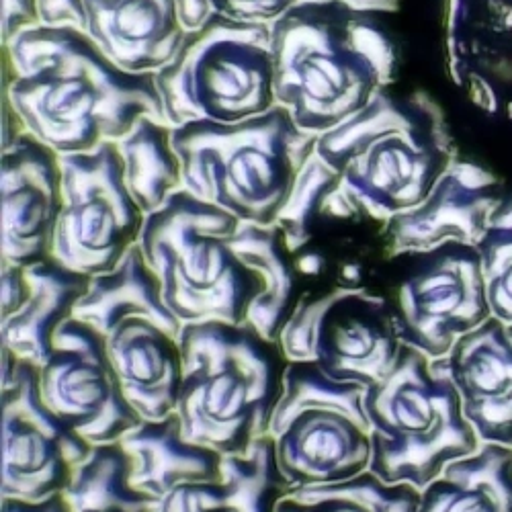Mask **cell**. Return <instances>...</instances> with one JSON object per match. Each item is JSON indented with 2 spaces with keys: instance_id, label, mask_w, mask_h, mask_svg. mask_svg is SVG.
<instances>
[{
  "instance_id": "cell-1",
  "label": "cell",
  "mask_w": 512,
  "mask_h": 512,
  "mask_svg": "<svg viewBox=\"0 0 512 512\" xmlns=\"http://www.w3.org/2000/svg\"><path fill=\"white\" fill-rule=\"evenodd\" d=\"M3 56V95L25 132L60 154L119 142L144 115L166 121L156 74L121 70L80 27L25 29Z\"/></svg>"
},
{
  "instance_id": "cell-2",
  "label": "cell",
  "mask_w": 512,
  "mask_h": 512,
  "mask_svg": "<svg viewBox=\"0 0 512 512\" xmlns=\"http://www.w3.org/2000/svg\"><path fill=\"white\" fill-rule=\"evenodd\" d=\"M316 152L338 173L322 213L379 222L420 205L457 160L441 107L424 93L388 89L318 136Z\"/></svg>"
},
{
  "instance_id": "cell-3",
  "label": "cell",
  "mask_w": 512,
  "mask_h": 512,
  "mask_svg": "<svg viewBox=\"0 0 512 512\" xmlns=\"http://www.w3.org/2000/svg\"><path fill=\"white\" fill-rule=\"evenodd\" d=\"M275 97L302 130L322 136L388 89L394 41L373 13L300 3L271 23Z\"/></svg>"
},
{
  "instance_id": "cell-4",
  "label": "cell",
  "mask_w": 512,
  "mask_h": 512,
  "mask_svg": "<svg viewBox=\"0 0 512 512\" xmlns=\"http://www.w3.org/2000/svg\"><path fill=\"white\" fill-rule=\"evenodd\" d=\"M179 345L185 375L177 414L185 439L222 455H244L269 433L287 357L248 322H185Z\"/></svg>"
},
{
  "instance_id": "cell-5",
  "label": "cell",
  "mask_w": 512,
  "mask_h": 512,
  "mask_svg": "<svg viewBox=\"0 0 512 512\" xmlns=\"http://www.w3.org/2000/svg\"><path fill=\"white\" fill-rule=\"evenodd\" d=\"M316 144L281 105L238 123L175 127L185 191L256 226L277 224Z\"/></svg>"
},
{
  "instance_id": "cell-6",
  "label": "cell",
  "mask_w": 512,
  "mask_h": 512,
  "mask_svg": "<svg viewBox=\"0 0 512 512\" xmlns=\"http://www.w3.org/2000/svg\"><path fill=\"white\" fill-rule=\"evenodd\" d=\"M240 220L181 189L146 216L140 246L162 283L164 304L183 324L246 322L263 279L234 248Z\"/></svg>"
},
{
  "instance_id": "cell-7",
  "label": "cell",
  "mask_w": 512,
  "mask_h": 512,
  "mask_svg": "<svg viewBox=\"0 0 512 512\" xmlns=\"http://www.w3.org/2000/svg\"><path fill=\"white\" fill-rule=\"evenodd\" d=\"M371 437L369 472L386 484L408 482L424 490L482 441L463 414L459 392L433 373L424 353L402 347L396 367L365 392Z\"/></svg>"
},
{
  "instance_id": "cell-8",
  "label": "cell",
  "mask_w": 512,
  "mask_h": 512,
  "mask_svg": "<svg viewBox=\"0 0 512 512\" xmlns=\"http://www.w3.org/2000/svg\"><path fill=\"white\" fill-rule=\"evenodd\" d=\"M166 121L238 123L277 105L269 23L211 13L156 74Z\"/></svg>"
},
{
  "instance_id": "cell-9",
  "label": "cell",
  "mask_w": 512,
  "mask_h": 512,
  "mask_svg": "<svg viewBox=\"0 0 512 512\" xmlns=\"http://www.w3.org/2000/svg\"><path fill=\"white\" fill-rule=\"evenodd\" d=\"M62 213L52 259L84 273L113 271L140 242L146 213L125 181L117 142L95 150L62 154Z\"/></svg>"
},
{
  "instance_id": "cell-10",
  "label": "cell",
  "mask_w": 512,
  "mask_h": 512,
  "mask_svg": "<svg viewBox=\"0 0 512 512\" xmlns=\"http://www.w3.org/2000/svg\"><path fill=\"white\" fill-rule=\"evenodd\" d=\"M404 254L410 263L390 302L396 332L404 347L435 361L492 318L482 256L474 244L455 240Z\"/></svg>"
},
{
  "instance_id": "cell-11",
  "label": "cell",
  "mask_w": 512,
  "mask_h": 512,
  "mask_svg": "<svg viewBox=\"0 0 512 512\" xmlns=\"http://www.w3.org/2000/svg\"><path fill=\"white\" fill-rule=\"evenodd\" d=\"M39 394L91 445L119 443L144 422L123 396L105 336L74 316L52 338V357L39 369Z\"/></svg>"
},
{
  "instance_id": "cell-12",
  "label": "cell",
  "mask_w": 512,
  "mask_h": 512,
  "mask_svg": "<svg viewBox=\"0 0 512 512\" xmlns=\"http://www.w3.org/2000/svg\"><path fill=\"white\" fill-rule=\"evenodd\" d=\"M3 498L44 500L62 492L74 465L93 445L66 426L39 394V369L19 361L13 379L0 386Z\"/></svg>"
},
{
  "instance_id": "cell-13",
  "label": "cell",
  "mask_w": 512,
  "mask_h": 512,
  "mask_svg": "<svg viewBox=\"0 0 512 512\" xmlns=\"http://www.w3.org/2000/svg\"><path fill=\"white\" fill-rule=\"evenodd\" d=\"M62 154L25 132L0 150V250L31 267L52 259L62 213Z\"/></svg>"
},
{
  "instance_id": "cell-14",
  "label": "cell",
  "mask_w": 512,
  "mask_h": 512,
  "mask_svg": "<svg viewBox=\"0 0 512 512\" xmlns=\"http://www.w3.org/2000/svg\"><path fill=\"white\" fill-rule=\"evenodd\" d=\"M445 48L467 99L512 121V0H447Z\"/></svg>"
},
{
  "instance_id": "cell-15",
  "label": "cell",
  "mask_w": 512,
  "mask_h": 512,
  "mask_svg": "<svg viewBox=\"0 0 512 512\" xmlns=\"http://www.w3.org/2000/svg\"><path fill=\"white\" fill-rule=\"evenodd\" d=\"M402 347L386 297L361 285L328 291L314 351V361L328 377L369 388L396 367Z\"/></svg>"
},
{
  "instance_id": "cell-16",
  "label": "cell",
  "mask_w": 512,
  "mask_h": 512,
  "mask_svg": "<svg viewBox=\"0 0 512 512\" xmlns=\"http://www.w3.org/2000/svg\"><path fill=\"white\" fill-rule=\"evenodd\" d=\"M502 203V185L490 170L455 160L429 197L386 222L388 254L429 250L449 240L476 246Z\"/></svg>"
},
{
  "instance_id": "cell-17",
  "label": "cell",
  "mask_w": 512,
  "mask_h": 512,
  "mask_svg": "<svg viewBox=\"0 0 512 512\" xmlns=\"http://www.w3.org/2000/svg\"><path fill=\"white\" fill-rule=\"evenodd\" d=\"M431 369L453 383L482 443L512 447V324L488 318Z\"/></svg>"
},
{
  "instance_id": "cell-18",
  "label": "cell",
  "mask_w": 512,
  "mask_h": 512,
  "mask_svg": "<svg viewBox=\"0 0 512 512\" xmlns=\"http://www.w3.org/2000/svg\"><path fill=\"white\" fill-rule=\"evenodd\" d=\"M275 445L281 472L293 488L343 484L369 472V424L347 412L302 410L275 437Z\"/></svg>"
},
{
  "instance_id": "cell-19",
  "label": "cell",
  "mask_w": 512,
  "mask_h": 512,
  "mask_svg": "<svg viewBox=\"0 0 512 512\" xmlns=\"http://www.w3.org/2000/svg\"><path fill=\"white\" fill-rule=\"evenodd\" d=\"M84 31L125 72L158 74L189 29L177 0H82Z\"/></svg>"
},
{
  "instance_id": "cell-20",
  "label": "cell",
  "mask_w": 512,
  "mask_h": 512,
  "mask_svg": "<svg viewBox=\"0 0 512 512\" xmlns=\"http://www.w3.org/2000/svg\"><path fill=\"white\" fill-rule=\"evenodd\" d=\"M105 343L125 400L144 420L177 412L185 375L179 338L134 316L123 320Z\"/></svg>"
},
{
  "instance_id": "cell-21",
  "label": "cell",
  "mask_w": 512,
  "mask_h": 512,
  "mask_svg": "<svg viewBox=\"0 0 512 512\" xmlns=\"http://www.w3.org/2000/svg\"><path fill=\"white\" fill-rule=\"evenodd\" d=\"M119 443L134 459V488L158 500L183 484L222 480L224 455L187 441L177 412L162 420H144Z\"/></svg>"
},
{
  "instance_id": "cell-22",
  "label": "cell",
  "mask_w": 512,
  "mask_h": 512,
  "mask_svg": "<svg viewBox=\"0 0 512 512\" xmlns=\"http://www.w3.org/2000/svg\"><path fill=\"white\" fill-rule=\"evenodd\" d=\"M27 279L31 283L27 302L11 318L0 320V338L3 349L41 369L52 357L56 330L74 316V308L89 291L93 277L48 259L27 267Z\"/></svg>"
},
{
  "instance_id": "cell-23",
  "label": "cell",
  "mask_w": 512,
  "mask_h": 512,
  "mask_svg": "<svg viewBox=\"0 0 512 512\" xmlns=\"http://www.w3.org/2000/svg\"><path fill=\"white\" fill-rule=\"evenodd\" d=\"M134 316L156 322L175 338L181 336L183 322L164 304L162 283L148 265L140 242L130 248L113 271L95 275L89 291L74 308V318L105 338L123 320Z\"/></svg>"
},
{
  "instance_id": "cell-24",
  "label": "cell",
  "mask_w": 512,
  "mask_h": 512,
  "mask_svg": "<svg viewBox=\"0 0 512 512\" xmlns=\"http://www.w3.org/2000/svg\"><path fill=\"white\" fill-rule=\"evenodd\" d=\"M418 512H512V447L482 443L422 490Z\"/></svg>"
},
{
  "instance_id": "cell-25",
  "label": "cell",
  "mask_w": 512,
  "mask_h": 512,
  "mask_svg": "<svg viewBox=\"0 0 512 512\" xmlns=\"http://www.w3.org/2000/svg\"><path fill=\"white\" fill-rule=\"evenodd\" d=\"M232 244L240 259L263 279V293L250 306L246 322L271 343H277L285 322L300 302L295 297V267L289 259L293 252L287 248L285 234L279 224L256 226L242 222Z\"/></svg>"
},
{
  "instance_id": "cell-26",
  "label": "cell",
  "mask_w": 512,
  "mask_h": 512,
  "mask_svg": "<svg viewBox=\"0 0 512 512\" xmlns=\"http://www.w3.org/2000/svg\"><path fill=\"white\" fill-rule=\"evenodd\" d=\"M197 502L211 512H277L291 482L281 472L275 439L267 433L244 455H224L222 480L193 484Z\"/></svg>"
},
{
  "instance_id": "cell-27",
  "label": "cell",
  "mask_w": 512,
  "mask_h": 512,
  "mask_svg": "<svg viewBox=\"0 0 512 512\" xmlns=\"http://www.w3.org/2000/svg\"><path fill=\"white\" fill-rule=\"evenodd\" d=\"M125 181L146 216L160 209L183 187V162L175 148V127L144 115L134 130L121 138Z\"/></svg>"
},
{
  "instance_id": "cell-28",
  "label": "cell",
  "mask_w": 512,
  "mask_h": 512,
  "mask_svg": "<svg viewBox=\"0 0 512 512\" xmlns=\"http://www.w3.org/2000/svg\"><path fill=\"white\" fill-rule=\"evenodd\" d=\"M134 459L121 443L93 445L62 494L72 512H156L160 500L134 488Z\"/></svg>"
},
{
  "instance_id": "cell-29",
  "label": "cell",
  "mask_w": 512,
  "mask_h": 512,
  "mask_svg": "<svg viewBox=\"0 0 512 512\" xmlns=\"http://www.w3.org/2000/svg\"><path fill=\"white\" fill-rule=\"evenodd\" d=\"M363 383L334 381L316 361H289L283 377V396L273 412L269 435L275 439L289 424V420L308 408H332L347 412L353 418L367 422Z\"/></svg>"
},
{
  "instance_id": "cell-30",
  "label": "cell",
  "mask_w": 512,
  "mask_h": 512,
  "mask_svg": "<svg viewBox=\"0 0 512 512\" xmlns=\"http://www.w3.org/2000/svg\"><path fill=\"white\" fill-rule=\"evenodd\" d=\"M338 185V173L328 166L322 156L314 150L300 177L293 187V193L281 211L277 224L285 234L287 248L297 254L302 252L310 240V222L314 213H322L326 199Z\"/></svg>"
},
{
  "instance_id": "cell-31",
  "label": "cell",
  "mask_w": 512,
  "mask_h": 512,
  "mask_svg": "<svg viewBox=\"0 0 512 512\" xmlns=\"http://www.w3.org/2000/svg\"><path fill=\"white\" fill-rule=\"evenodd\" d=\"M492 316L512 324V199L494 213L492 224L476 244Z\"/></svg>"
},
{
  "instance_id": "cell-32",
  "label": "cell",
  "mask_w": 512,
  "mask_h": 512,
  "mask_svg": "<svg viewBox=\"0 0 512 512\" xmlns=\"http://www.w3.org/2000/svg\"><path fill=\"white\" fill-rule=\"evenodd\" d=\"M322 494L357 498L367 506H371L373 512H418L422 490H418L408 482L386 484L371 472H365L343 484L293 488L289 492V496H322Z\"/></svg>"
},
{
  "instance_id": "cell-33",
  "label": "cell",
  "mask_w": 512,
  "mask_h": 512,
  "mask_svg": "<svg viewBox=\"0 0 512 512\" xmlns=\"http://www.w3.org/2000/svg\"><path fill=\"white\" fill-rule=\"evenodd\" d=\"M300 3L302 0H209L213 13L269 25Z\"/></svg>"
},
{
  "instance_id": "cell-34",
  "label": "cell",
  "mask_w": 512,
  "mask_h": 512,
  "mask_svg": "<svg viewBox=\"0 0 512 512\" xmlns=\"http://www.w3.org/2000/svg\"><path fill=\"white\" fill-rule=\"evenodd\" d=\"M277 512H373V508L351 496L322 494L287 496L277 504Z\"/></svg>"
},
{
  "instance_id": "cell-35",
  "label": "cell",
  "mask_w": 512,
  "mask_h": 512,
  "mask_svg": "<svg viewBox=\"0 0 512 512\" xmlns=\"http://www.w3.org/2000/svg\"><path fill=\"white\" fill-rule=\"evenodd\" d=\"M0 285H3V302H0V320L17 314L31 293V283L27 279V267L5 263L0 269Z\"/></svg>"
},
{
  "instance_id": "cell-36",
  "label": "cell",
  "mask_w": 512,
  "mask_h": 512,
  "mask_svg": "<svg viewBox=\"0 0 512 512\" xmlns=\"http://www.w3.org/2000/svg\"><path fill=\"white\" fill-rule=\"evenodd\" d=\"M41 25L37 0H3V17H0V41L7 46L9 41L25 29Z\"/></svg>"
},
{
  "instance_id": "cell-37",
  "label": "cell",
  "mask_w": 512,
  "mask_h": 512,
  "mask_svg": "<svg viewBox=\"0 0 512 512\" xmlns=\"http://www.w3.org/2000/svg\"><path fill=\"white\" fill-rule=\"evenodd\" d=\"M41 25H74L84 29L82 0H37Z\"/></svg>"
},
{
  "instance_id": "cell-38",
  "label": "cell",
  "mask_w": 512,
  "mask_h": 512,
  "mask_svg": "<svg viewBox=\"0 0 512 512\" xmlns=\"http://www.w3.org/2000/svg\"><path fill=\"white\" fill-rule=\"evenodd\" d=\"M0 512H72L64 494L56 492L44 500H19V498H3L0 500Z\"/></svg>"
},
{
  "instance_id": "cell-39",
  "label": "cell",
  "mask_w": 512,
  "mask_h": 512,
  "mask_svg": "<svg viewBox=\"0 0 512 512\" xmlns=\"http://www.w3.org/2000/svg\"><path fill=\"white\" fill-rule=\"evenodd\" d=\"M156 512H211V510L201 508V504L197 502L193 484H183L160 500Z\"/></svg>"
},
{
  "instance_id": "cell-40",
  "label": "cell",
  "mask_w": 512,
  "mask_h": 512,
  "mask_svg": "<svg viewBox=\"0 0 512 512\" xmlns=\"http://www.w3.org/2000/svg\"><path fill=\"white\" fill-rule=\"evenodd\" d=\"M302 3H338L359 13L386 15L400 9V0H302Z\"/></svg>"
},
{
  "instance_id": "cell-41",
  "label": "cell",
  "mask_w": 512,
  "mask_h": 512,
  "mask_svg": "<svg viewBox=\"0 0 512 512\" xmlns=\"http://www.w3.org/2000/svg\"><path fill=\"white\" fill-rule=\"evenodd\" d=\"M177 3H179V9H181L183 23L189 31L203 25L205 19L213 13L209 0H177Z\"/></svg>"
}]
</instances>
